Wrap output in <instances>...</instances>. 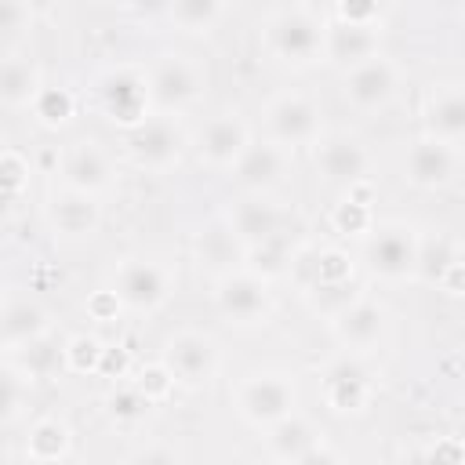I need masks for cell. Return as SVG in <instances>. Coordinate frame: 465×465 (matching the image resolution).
<instances>
[{"instance_id": "cell-1", "label": "cell", "mask_w": 465, "mask_h": 465, "mask_svg": "<svg viewBox=\"0 0 465 465\" xmlns=\"http://www.w3.org/2000/svg\"><path fill=\"white\" fill-rule=\"evenodd\" d=\"M327 47V18L309 4L276 7L265 18V51L283 65H312Z\"/></svg>"}, {"instance_id": "cell-2", "label": "cell", "mask_w": 465, "mask_h": 465, "mask_svg": "<svg viewBox=\"0 0 465 465\" xmlns=\"http://www.w3.org/2000/svg\"><path fill=\"white\" fill-rule=\"evenodd\" d=\"M232 403H236V414L254 425V429H272L280 425L283 418L298 414V389H294V378L283 374V371H258V374H247L236 392H232Z\"/></svg>"}, {"instance_id": "cell-3", "label": "cell", "mask_w": 465, "mask_h": 465, "mask_svg": "<svg viewBox=\"0 0 465 465\" xmlns=\"http://www.w3.org/2000/svg\"><path fill=\"white\" fill-rule=\"evenodd\" d=\"M149 102L153 113L178 116L182 109L196 105L207 91V69L193 54H160L149 69Z\"/></svg>"}, {"instance_id": "cell-4", "label": "cell", "mask_w": 465, "mask_h": 465, "mask_svg": "<svg viewBox=\"0 0 465 465\" xmlns=\"http://www.w3.org/2000/svg\"><path fill=\"white\" fill-rule=\"evenodd\" d=\"M418 254H421V236L407 222H381L363 240L367 269L389 283H403L418 276Z\"/></svg>"}, {"instance_id": "cell-5", "label": "cell", "mask_w": 465, "mask_h": 465, "mask_svg": "<svg viewBox=\"0 0 465 465\" xmlns=\"http://www.w3.org/2000/svg\"><path fill=\"white\" fill-rule=\"evenodd\" d=\"M94 91H98V105H102L105 120L120 124L124 131H131V127H138L142 120L153 116L149 76L138 65H109L98 76Z\"/></svg>"}, {"instance_id": "cell-6", "label": "cell", "mask_w": 465, "mask_h": 465, "mask_svg": "<svg viewBox=\"0 0 465 465\" xmlns=\"http://www.w3.org/2000/svg\"><path fill=\"white\" fill-rule=\"evenodd\" d=\"M189 145V134L185 127L178 124V116H167V113H153L149 120H142L138 127L127 131V153L131 160L142 167V171H171L182 153Z\"/></svg>"}, {"instance_id": "cell-7", "label": "cell", "mask_w": 465, "mask_h": 465, "mask_svg": "<svg viewBox=\"0 0 465 465\" xmlns=\"http://www.w3.org/2000/svg\"><path fill=\"white\" fill-rule=\"evenodd\" d=\"M113 291L131 312H156L174 291V272L153 258H124L113 272Z\"/></svg>"}, {"instance_id": "cell-8", "label": "cell", "mask_w": 465, "mask_h": 465, "mask_svg": "<svg viewBox=\"0 0 465 465\" xmlns=\"http://www.w3.org/2000/svg\"><path fill=\"white\" fill-rule=\"evenodd\" d=\"M214 309L236 327H258L272 316V291L269 280L254 276L251 269H236L214 280Z\"/></svg>"}, {"instance_id": "cell-9", "label": "cell", "mask_w": 465, "mask_h": 465, "mask_svg": "<svg viewBox=\"0 0 465 465\" xmlns=\"http://www.w3.org/2000/svg\"><path fill=\"white\" fill-rule=\"evenodd\" d=\"M160 363L171 371V378L185 389H203L214 381L218 374V341L203 331H178L163 341V356Z\"/></svg>"}, {"instance_id": "cell-10", "label": "cell", "mask_w": 465, "mask_h": 465, "mask_svg": "<svg viewBox=\"0 0 465 465\" xmlns=\"http://www.w3.org/2000/svg\"><path fill=\"white\" fill-rule=\"evenodd\" d=\"M320 105L309 98V94H298V91H287V94H276L269 105H265V138L283 145V149H294V145H316L320 142V131H323V120H320Z\"/></svg>"}, {"instance_id": "cell-11", "label": "cell", "mask_w": 465, "mask_h": 465, "mask_svg": "<svg viewBox=\"0 0 465 465\" xmlns=\"http://www.w3.org/2000/svg\"><path fill=\"white\" fill-rule=\"evenodd\" d=\"M58 174H62L65 189H76V193H87V196H102L113 185L116 167H113V156L94 138H76V142H69L62 149Z\"/></svg>"}, {"instance_id": "cell-12", "label": "cell", "mask_w": 465, "mask_h": 465, "mask_svg": "<svg viewBox=\"0 0 465 465\" xmlns=\"http://www.w3.org/2000/svg\"><path fill=\"white\" fill-rule=\"evenodd\" d=\"M400 87V65L385 54H374L360 65H352L345 76H341V91H345V102L360 113H374V109H385L392 102Z\"/></svg>"}, {"instance_id": "cell-13", "label": "cell", "mask_w": 465, "mask_h": 465, "mask_svg": "<svg viewBox=\"0 0 465 465\" xmlns=\"http://www.w3.org/2000/svg\"><path fill=\"white\" fill-rule=\"evenodd\" d=\"M312 160H316V171L331 182V185H360L367 182V167H371V153L367 145L356 138V134H345V131H334V134H323L312 149Z\"/></svg>"}, {"instance_id": "cell-14", "label": "cell", "mask_w": 465, "mask_h": 465, "mask_svg": "<svg viewBox=\"0 0 465 465\" xmlns=\"http://www.w3.org/2000/svg\"><path fill=\"white\" fill-rule=\"evenodd\" d=\"M458 174V145H447L432 134H421L407 145L403 156V178L414 189H443Z\"/></svg>"}, {"instance_id": "cell-15", "label": "cell", "mask_w": 465, "mask_h": 465, "mask_svg": "<svg viewBox=\"0 0 465 465\" xmlns=\"http://www.w3.org/2000/svg\"><path fill=\"white\" fill-rule=\"evenodd\" d=\"M320 389H323V403L334 414H360L371 403L374 381H371V371L360 360L338 356L334 363H327V371L320 378Z\"/></svg>"}, {"instance_id": "cell-16", "label": "cell", "mask_w": 465, "mask_h": 465, "mask_svg": "<svg viewBox=\"0 0 465 465\" xmlns=\"http://www.w3.org/2000/svg\"><path fill=\"white\" fill-rule=\"evenodd\" d=\"M287 174H291V149H283V145H276L269 138L251 142L247 153L232 167L236 185L247 189V193H262V196H269V189L283 185Z\"/></svg>"}, {"instance_id": "cell-17", "label": "cell", "mask_w": 465, "mask_h": 465, "mask_svg": "<svg viewBox=\"0 0 465 465\" xmlns=\"http://www.w3.org/2000/svg\"><path fill=\"white\" fill-rule=\"evenodd\" d=\"M251 127L243 124L240 113H218L214 120L203 124L200 138H196V156L207 163V167H236V160L247 153L251 145Z\"/></svg>"}, {"instance_id": "cell-18", "label": "cell", "mask_w": 465, "mask_h": 465, "mask_svg": "<svg viewBox=\"0 0 465 465\" xmlns=\"http://www.w3.org/2000/svg\"><path fill=\"white\" fill-rule=\"evenodd\" d=\"M44 214H47L51 232L62 236V240H87L102 225L98 196H87V193H76V189H65V185L51 193Z\"/></svg>"}, {"instance_id": "cell-19", "label": "cell", "mask_w": 465, "mask_h": 465, "mask_svg": "<svg viewBox=\"0 0 465 465\" xmlns=\"http://www.w3.org/2000/svg\"><path fill=\"white\" fill-rule=\"evenodd\" d=\"M193 251H196V262L214 272V280L236 272V269H243V262H247V243L236 236V229L229 225V218L207 222V225L196 232Z\"/></svg>"}, {"instance_id": "cell-20", "label": "cell", "mask_w": 465, "mask_h": 465, "mask_svg": "<svg viewBox=\"0 0 465 465\" xmlns=\"http://www.w3.org/2000/svg\"><path fill=\"white\" fill-rule=\"evenodd\" d=\"M374 54H381V25H349V22L327 18V47H323L327 62L349 73L352 65Z\"/></svg>"}, {"instance_id": "cell-21", "label": "cell", "mask_w": 465, "mask_h": 465, "mask_svg": "<svg viewBox=\"0 0 465 465\" xmlns=\"http://www.w3.org/2000/svg\"><path fill=\"white\" fill-rule=\"evenodd\" d=\"M229 225L236 229V236H240L247 247H258V243H265V240L283 236V211H280L276 200H269V196H262V193H247L243 200L232 203Z\"/></svg>"}, {"instance_id": "cell-22", "label": "cell", "mask_w": 465, "mask_h": 465, "mask_svg": "<svg viewBox=\"0 0 465 465\" xmlns=\"http://www.w3.org/2000/svg\"><path fill=\"white\" fill-rule=\"evenodd\" d=\"M331 331H334V338L345 349L363 352V349L381 341V334H385V309L378 302H371V298H356L349 309H341L331 320Z\"/></svg>"}, {"instance_id": "cell-23", "label": "cell", "mask_w": 465, "mask_h": 465, "mask_svg": "<svg viewBox=\"0 0 465 465\" xmlns=\"http://www.w3.org/2000/svg\"><path fill=\"white\" fill-rule=\"evenodd\" d=\"M425 134H432V138H440L447 145H461L465 142V87L461 84H440L429 94Z\"/></svg>"}, {"instance_id": "cell-24", "label": "cell", "mask_w": 465, "mask_h": 465, "mask_svg": "<svg viewBox=\"0 0 465 465\" xmlns=\"http://www.w3.org/2000/svg\"><path fill=\"white\" fill-rule=\"evenodd\" d=\"M40 91H44L40 65L18 47L4 51V62H0V98H4V105L7 109H33Z\"/></svg>"}, {"instance_id": "cell-25", "label": "cell", "mask_w": 465, "mask_h": 465, "mask_svg": "<svg viewBox=\"0 0 465 465\" xmlns=\"http://www.w3.org/2000/svg\"><path fill=\"white\" fill-rule=\"evenodd\" d=\"M0 327H4V349H7V356H18L22 349H29L33 341H40V338L51 334L47 309L36 305V302H29V298H11L4 305Z\"/></svg>"}, {"instance_id": "cell-26", "label": "cell", "mask_w": 465, "mask_h": 465, "mask_svg": "<svg viewBox=\"0 0 465 465\" xmlns=\"http://www.w3.org/2000/svg\"><path fill=\"white\" fill-rule=\"evenodd\" d=\"M316 443H320V432H316V425H312L309 418H302V414H291V418H283L280 425L265 429V450H269L280 465H294V461H298L302 454H309Z\"/></svg>"}, {"instance_id": "cell-27", "label": "cell", "mask_w": 465, "mask_h": 465, "mask_svg": "<svg viewBox=\"0 0 465 465\" xmlns=\"http://www.w3.org/2000/svg\"><path fill=\"white\" fill-rule=\"evenodd\" d=\"M73 450V432L62 418L47 414V418H36L25 432V458H33L36 465H51V461H62L65 454Z\"/></svg>"}, {"instance_id": "cell-28", "label": "cell", "mask_w": 465, "mask_h": 465, "mask_svg": "<svg viewBox=\"0 0 465 465\" xmlns=\"http://www.w3.org/2000/svg\"><path fill=\"white\" fill-rule=\"evenodd\" d=\"M163 11H167V18L178 29H185V33H207V29H214L225 18L229 7L222 0H174Z\"/></svg>"}, {"instance_id": "cell-29", "label": "cell", "mask_w": 465, "mask_h": 465, "mask_svg": "<svg viewBox=\"0 0 465 465\" xmlns=\"http://www.w3.org/2000/svg\"><path fill=\"white\" fill-rule=\"evenodd\" d=\"M149 411H153V400H149L138 385H116V389L105 396V414H109V421L120 425V429L142 425V421L149 418Z\"/></svg>"}, {"instance_id": "cell-30", "label": "cell", "mask_w": 465, "mask_h": 465, "mask_svg": "<svg viewBox=\"0 0 465 465\" xmlns=\"http://www.w3.org/2000/svg\"><path fill=\"white\" fill-rule=\"evenodd\" d=\"M291 262H294V251L287 247L283 236H276V240H265V243H258V247H247L243 269H251V272L262 276V280H276V276L291 272Z\"/></svg>"}, {"instance_id": "cell-31", "label": "cell", "mask_w": 465, "mask_h": 465, "mask_svg": "<svg viewBox=\"0 0 465 465\" xmlns=\"http://www.w3.org/2000/svg\"><path fill=\"white\" fill-rule=\"evenodd\" d=\"M29 113H33L36 124H44V127H65V124L73 120V113H76V98H73L69 87H44V91L36 94V102H33Z\"/></svg>"}, {"instance_id": "cell-32", "label": "cell", "mask_w": 465, "mask_h": 465, "mask_svg": "<svg viewBox=\"0 0 465 465\" xmlns=\"http://www.w3.org/2000/svg\"><path fill=\"white\" fill-rule=\"evenodd\" d=\"M458 251L447 236H436V240H421V254H418V276L429 280V283H443V276L458 265Z\"/></svg>"}, {"instance_id": "cell-33", "label": "cell", "mask_w": 465, "mask_h": 465, "mask_svg": "<svg viewBox=\"0 0 465 465\" xmlns=\"http://www.w3.org/2000/svg\"><path fill=\"white\" fill-rule=\"evenodd\" d=\"M65 367L73 374H98L102 371V356H105V341H98L94 334H73L65 345Z\"/></svg>"}, {"instance_id": "cell-34", "label": "cell", "mask_w": 465, "mask_h": 465, "mask_svg": "<svg viewBox=\"0 0 465 465\" xmlns=\"http://www.w3.org/2000/svg\"><path fill=\"white\" fill-rule=\"evenodd\" d=\"M29 385H33V374H25L15 360L4 363V425H15L22 407L29 403Z\"/></svg>"}, {"instance_id": "cell-35", "label": "cell", "mask_w": 465, "mask_h": 465, "mask_svg": "<svg viewBox=\"0 0 465 465\" xmlns=\"http://www.w3.org/2000/svg\"><path fill=\"white\" fill-rule=\"evenodd\" d=\"M331 225H334V232H345V236H367V232L374 229L371 203H360V200L345 196L341 203H334V211H331Z\"/></svg>"}, {"instance_id": "cell-36", "label": "cell", "mask_w": 465, "mask_h": 465, "mask_svg": "<svg viewBox=\"0 0 465 465\" xmlns=\"http://www.w3.org/2000/svg\"><path fill=\"white\" fill-rule=\"evenodd\" d=\"M0 182H4L7 203H18L22 193L29 189V160L18 149H11V145L0 153Z\"/></svg>"}, {"instance_id": "cell-37", "label": "cell", "mask_w": 465, "mask_h": 465, "mask_svg": "<svg viewBox=\"0 0 465 465\" xmlns=\"http://www.w3.org/2000/svg\"><path fill=\"white\" fill-rule=\"evenodd\" d=\"M58 360H65V349H54L51 345V338H40V341H33L29 349H22V360H15L25 374H33V381L36 378H47L54 367H58Z\"/></svg>"}, {"instance_id": "cell-38", "label": "cell", "mask_w": 465, "mask_h": 465, "mask_svg": "<svg viewBox=\"0 0 465 465\" xmlns=\"http://www.w3.org/2000/svg\"><path fill=\"white\" fill-rule=\"evenodd\" d=\"M33 15L36 7L25 4V0H0V36H4V51L15 47L18 33L33 25Z\"/></svg>"}, {"instance_id": "cell-39", "label": "cell", "mask_w": 465, "mask_h": 465, "mask_svg": "<svg viewBox=\"0 0 465 465\" xmlns=\"http://www.w3.org/2000/svg\"><path fill=\"white\" fill-rule=\"evenodd\" d=\"M334 22H349V25H381L385 11L378 4H356V0H338L331 7Z\"/></svg>"}, {"instance_id": "cell-40", "label": "cell", "mask_w": 465, "mask_h": 465, "mask_svg": "<svg viewBox=\"0 0 465 465\" xmlns=\"http://www.w3.org/2000/svg\"><path fill=\"white\" fill-rule=\"evenodd\" d=\"M134 385H138V389L156 403V400H163L178 381L171 378V371H167L163 363H149V367H142V374H138V381H134Z\"/></svg>"}, {"instance_id": "cell-41", "label": "cell", "mask_w": 465, "mask_h": 465, "mask_svg": "<svg viewBox=\"0 0 465 465\" xmlns=\"http://www.w3.org/2000/svg\"><path fill=\"white\" fill-rule=\"evenodd\" d=\"M127 465H185V458H182V454H178L171 443L153 440V443L138 447V450L127 458Z\"/></svg>"}, {"instance_id": "cell-42", "label": "cell", "mask_w": 465, "mask_h": 465, "mask_svg": "<svg viewBox=\"0 0 465 465\" xmlns=\"http://www.w3.org/2000/svg\"><path fill=\"white\" fill-rule=\"evenodd\" d=\"M429 465H465V443L458 436H440L432 447L421 450Z\"/></svg>"}, {"instance_id": "cell-43", "label": "cell", "mask_w": 465, "mask_h": 465, "mask_svg": "<svg viewBox=\"0 0 465 465\" xmlns=\"http://www.w3.org/2000/svg\"><path fill=\"white\" fill-rule=\"evenodd\" d=\"M87 312H91L94 320L109 323V320L120 312V298H116V291H113V287H109V291H94V294L87 298Z\"/></svg>"}, {"instance_id": "cell-44", "label": "cell", "mask_w": 465, "mask_h": 465, "mask_svg": "<svg viewBox=\"0 0 465 465\" xmlns=\"http://www.w3.org/2000/svg\"><path fill=\"white\" fill-rule=\"evenodd\" d=\"M127 367H131V356H127V349L124 345H105V356H102V378H124L127 374Z\"/></svg>"}, {"instance_id": "cell-45", "label": "cell", "mask_w": 465, "mask_h": 465, "mask_svg": "<svg viewBox=\"0 0 465 465\" xmlns=\"http://www.w3.org/2000/svg\"><path fill=\"white\" fill-rule=\"evenodd\" d=\"M294 465H341V458H338V454H334V450H331V447L320 440V443H316L309 454H302Z\"/></svg>"}, {"instance_id": "cell-46", "label": "cell", "mask_w": 465, "mask_h": 465, "mask_svg": "<svg viewBox=\"0 0 465 465\" xmlns=\"http://www.w3.org/2000/svg\"><path fill=\"white\" fill-rule=\"evenodd\" d=\"M4 465H36V461L25 458V454H11V450H7V454H4Z\"/></svg>"}]
</instances>
